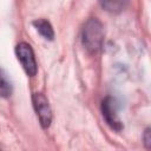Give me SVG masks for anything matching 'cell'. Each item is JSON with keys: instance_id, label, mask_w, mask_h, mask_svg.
Segmentation results:
<instances>
[{"instance_id": "cell-5", "label": "cell", "mask_w": 151, "mask_h": 151, "mask_svg": "<svg viewBox=\"0 0 151 151\" xmlns=\"http://www.w3.org/2000/svg\"><path fill=\"white\" fill-rule=\"evenodd\" d=\"M129 1L130 0H99L100 6L106 12H110L113 14L123 12L127 7Z\"/></svg>"}, {"instance_id": "cell-3", "label": "cell", "mask_w": 151, "mask_h": 151, "mask_svg": "<svg viewBox=\"0 0 151 151\" xmlns=\"http://www.w3.org/2000/svg\"><path fill=\"white\" fill-rule=\"evenodd\" d=\"M33 107L37 112L39 122L44 129L48 127L52 122V111L48 104L47 98L42 93H33L32 94Z\"/></svg>"}, {"instance_id": "cell-7", "label": "cell", "mask_w": 151, "mask_h": 151, "mask_svg": "<svg viewBox=\"0 0 151 151\" xmlns=\"http://www.w3.org/2000/svg\"><path fill=\"white\" fill-rule=\"evenodd\" d=\"M12 93V84L7 74L0 68V97H9Z\"/></svg>"}, {"instance_id": "cell-8", "label": "cell", "mask_w": 151, "mask_h": 151, "mask_svg": "<svg viewBox=\"0 0 151 151\" xmlns=\"http://www.w3.org/2000/svg\"><path fill=\"white\" fill-rule=\"evenodd\" d=\"M144 144L146 146V149H150L151 147V136H150V129H146L145 132H144Z\"/></svg>"}, {"instance_id": "cell-4", "label": "cell", "mask_w": 151, "mask_h": 151, "mask_svg": "<svg viewBox=\"0 0 151 151\" xmlns=\"http://www.w3.org/2000/svg\"><path fill=\"white\" fill-rule=\"evenodd\" d=\"M101 112L106 123L111 126V129L116 131H120L123 129V123L118 118L117 114V104L116 100L111 97H107L101 103Z\"/></svg>"}, {"instance_id": "cell-2", "label": "cell", "mask_w": 151, "mask_h": 151, "mask_svg": "<svg viewBox=\"0 0 151 151\" xmlns=\"http://www.w3.org/2000/svg\"><path fill=\"white\" fill-rule=\"evenodd\" d=\"M15 53H17V57H18L19 61L21 63V66L24 67L25 72L31 77L35 76L38 67H37V63H35V58H34L32 47L27 42H20L15 47Z\"/></svg>"}, {"instance_id": "cell-6", "label": "cell", "mask_w": 151, "mask_h": 151, "mask_svg": "<svg viewBox=\"0 0 151 151\" xmlns=\"http://www.w3.org/2000/svg\"><path fill=\"white\" fill-rule=\"evenodd\" d=\"M33 26L37 28V31L45 38L48 40H52L54 38V32L52 28V25L45 20V19H38L33 21Z\"/></svg>"}, {"instance_id": "cell-1", "label": "cell", "mask_w": 151, "mask_h": 151, "mask_svg": "<svg viewBox=\"0 0 151 151\" xmlns=\"http://www.w3.org/2000/svg\"><path fill=\"white\" fill-rule=\"evenodd\" d=\"M81 42L90 53L100 51L104 42V27L98 19L91 18L85 22L81 29Z\"/></svg>"}]
</instances>
